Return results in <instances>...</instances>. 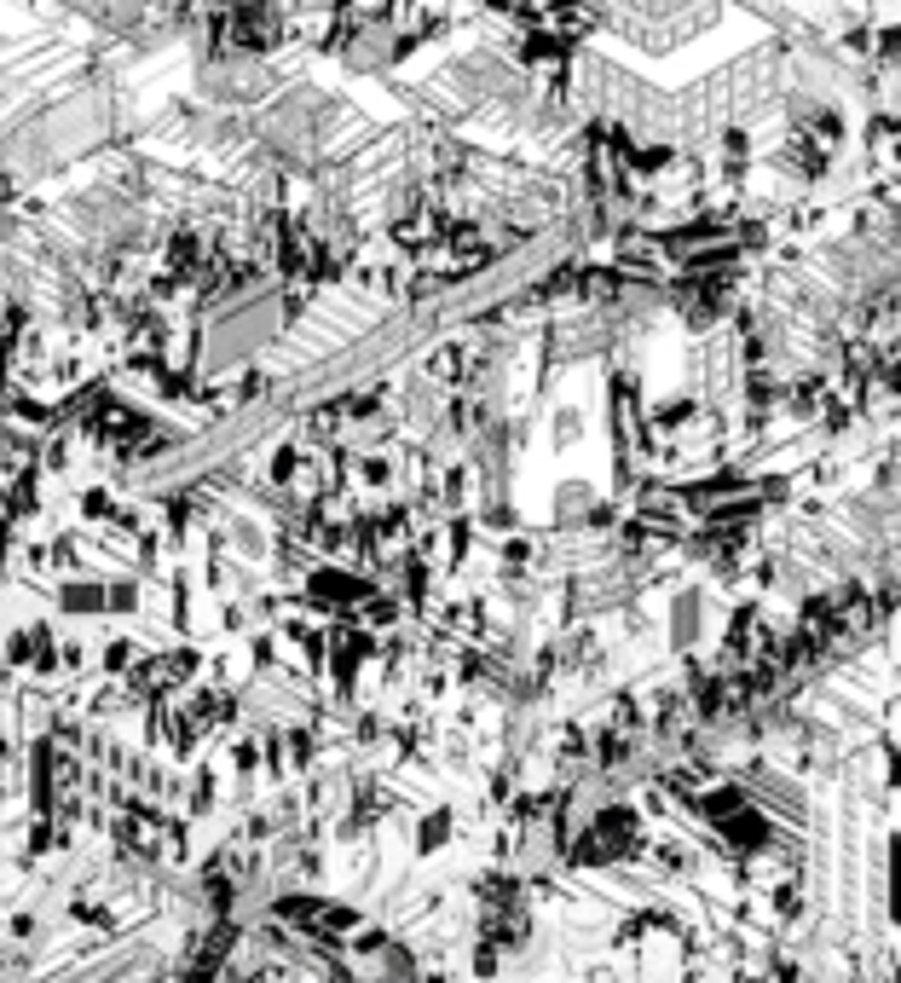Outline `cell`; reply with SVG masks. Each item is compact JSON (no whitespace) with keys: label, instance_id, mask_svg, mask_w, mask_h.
<instances>
[{"label":"cell","instance_id":"6da1fadb","mask_svg":"<svg viewBox=\"0 0 901 983\" xmlns=\"http://www.w3.org/2000/svg\"><path fill=\"white\" fill-rule=\"evenodd\" d=\"M867 150H872V163L901 174V111H879L867 122Z\"/></svg>","mask_w":901,"mask_h":983},{"label":"cell","instance_id":"7a4b0ae2","mask_svg":"<svg viewBox=\"0 0 901 983\" xmlns=\"http://www.w3.org/2000/svg\"><path fill=\"white\" fill-rule=\"evenodd\" d=\"M872 59L901 70V23H884V30H872Z\"/></svg>","mask_w":901,"mask_h":983}]
</instances>
